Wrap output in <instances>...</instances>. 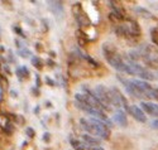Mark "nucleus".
Wrapping results in <instances>:
<instances>
[{
	"label": "nucleus",
	"instance_id": "f257e3e1",
	"mask_svg": "<svg viewBox=\"0 0 158 150\" xmlns=\"http://www.w3.org/2000/svg\"><path fill=\"white\" fill-rule=\"evenodd\" d=\"M80 124H81V128L86 131V134L93 135L100 140L101 139L108 140L110 138V134H111L110 126L100 120H96L93 117L91 119L82 117V119H80Z\"/></svg>",
	"mask_w": 158,
	"mask_h": 150
},
{
	"label": "nucleus",
	"instance_id": "f03ea898",
	"mask_svg": "<svg viewBox=\"0 0 158 150\" xmlns=\"http://www.w3.org/2000/svg\"><path fill=\"white\" fill-rule=\"evenodd\" d=\"M102 53L106 62L114 68V70L127 73L128 75V62L118 53L116 48L111 43H104L102 44Z\"/></svg>",
	"mask_w": 158,
	"mask_h": 150
},
{
	"label": "nucleus",
	"instance_id": "7ed1b4c3",
	"mask_svg": "<svg viewBox=\"0 0 158 150\" xmlns=\"http://www.w3.org/2000/svg\"><path fill=\"white\" fill-rule=\"evenodd\" d=\"M115 33L128 39H137L140 37V26L135 20H128V23L118 24L115 26Z\"/></svg>",
	"mask_w": 158,
	"mask_h": 150
},
{
	"label": "nucleus",
	"instance_id": "20e7f679",
	"mask_svg": "<svg viewBox=\"0 0 158 150\" xmlns=\"http://www.w3.org/2000/svg\"><path fill=\"white\" fill-rule=\"evenodd\" d=\"M128 62V75H133L139 77V79L142 81H156L158 78V75H156V72H153L152 70H148L147 67H143L138 63H133L129 59H127Z\"/></svg>",
	"mask_w": 158,
	"mask_h": 150
},
{
	"label": "nucleus",
	"instance_id": "39448f33",
	"mask_svg": "<svg viewBox=\"0 0 158 150\" xmlns=\"http://www.w3.org/2000/svg\"><path fill=\"white\" fill-rule=\"evenodd\" d=\"M93 93L95 95V97L99 100V102L101 103V106L104 107V110H111V101H110V95H109V88H106L104 85H98Z\"/></svg>",
	"mask_w": 158,
	"mask_h": 150
},
{
	"label": "nucleus",
	"instance_id": "423d86ee",
	"mask_svg": "<svg viewBox=\"0 0 158 150\" xmlns=\"http://www.w3.org/2000/svg\"><path fill=\"white\" fill-rule=\"evenodd\" d=\"M109 95H110V101H111V106L115 107H124L125 110H129V105L127 99L124 97V95H122V92L119 91L118 87H110L109 88Z\"/></svg>",
	"mask_w": 158,
	"mask_h": 150
},
{
	"label": "nucleus",
	"instance_id": "0eeeda50",
	"mask_svg": "<svg viewBox=\"0 0 158 150\" xmlns=\"http://www.w3.org/2000/svg\"><path fill=\"white\" fill-rule=\"evenodd\" d=\"M72 13H73V17H75L76 22L80 24L81 26H87V25L91 24L89 17L86 15V13L84 11V9H82V6H81L80 3H76L72 6Z\"/></svg>",
	"mask_w": 158,
	"mask_h": 150
},
{
	"label": "nucleus",
	"instance_id": "6e6552de",
	"mask_svg": "<svg viewBox=\"0 0 158 150\" xmlns=\"http://www.w3.org/2000/svg\"><path fill=\"white\" fill-rule=\"evenodd\" d=\"M139 107L144 114H148L153 117H158V103L152 101H142Z\"/></svg>",
	"mask_w": 158,
	"mask_h": 150
},
{
	"label": "nucleus",
	"instance_id": "1a4fd4ad",
	"mask_svg": "<svg viewBox=\"0 0 158 150\" xmlns=\"http://www.w3.org/2000/svg\"><path fill=\"white\" fill-rule=\"evenodd\" d=\"M129 114L133 116L138 122H142V124H146L147 122V115L142 111V108L137 105H133V106H129Z\"/></svg>",
	"mask_w": 158,
	"mask_h": 150
},
{
	"label": "nucleus",
	"instance_id": "9d476101",
	"mask_svg": "<svg viewBox=\"0 0 158 150\" xmlns=\"http://www.w3.org/2000/svg\"><path fill=\"white\" fill-rule=\"evenodd\" d=\"M81 141L87 146V148H93V146H99L101 144V140L95 138L93 135H89V134H84L82 135V139Z\"/></svg>",
	"mask_w": 158,
	"mask_h": 150
},
{
	"label": "nucleus",
	"instance_id": "9b49d317",
	"mask_svg": "<svg viewBox=\"0 0 158 150\" xmlns=\"http://www.w3.org/2000/svg\"><path fill=\"white\" fill-rule=\"evenodd\" d=\"M48 6H49L51 11L55 15L61 17L63 14V4H62V2H48Z\"/></svg>",
	"mask_w": 158,
	"mask_h": 150
},
{
	"label": "nucleus",
	"instance_id": "f8f14e48",
	"mask_svg": "<svg viewBox=\"0 0 158 150\" xmlns=\"http://www.w3.org/2000/svg\"><path fill=\"white\" fill-rule=\"evenodd\" d=\"M114 120L118 125L120 126H127L128 125V117H127V114L123 111V110H116L115 115H114Z\"/></svg>",
	"mask_w": 158,
	"mask_h": 150
},
{
	"label": "nucleus",
	"instance_id": "ddd939ff",
	"mask_svg": "<svg viewBox=\"0 0 158 150\" xmlns=\"http://www.w3.org/2000/svg\"><path fill=\"white\" fill-rule=\"evenodd\" d=\"M17 76L19 78V81H25V79H28L29 78V71H28V68L25 67V66H22V67H18L17 68Z\"/></svg>",
	"mask_w": 158,
	"mask_h": 150
},
{
	"label": "nucleus",
	"instance_id": "4468645a",
	"mask_svg": "<svg viewBox=\"0 0 158 150\" xmlns=\"http://www.w3.org/2000/svg\"><path fill=\"white\" fill-rule=\"evenodd\" d=\"M70 144H71V146L75 149V150H86L87 149V146L81 141V140H78V139H75V138H70Z\"/></svg>",
	"mask_w": 158,
	"mask_h": 150
},
{
	"label": "nucleus",
	"instance_id": "2eb2a0df",
	"mask_svg": "<svg viewBox=\"0 0 158 150\" xmlns=\"http://www.w3.org/2000/svg\"><path fill=\"white\" fill-rule=\"evenodd\" d=\"M31 61H32V64L37 68V70H42V68H43V61L39 58V57L33 56V57L31 58Z\"/></svg>",
	"mask_w": 158,
	"mask_h": 150
},
{
	"label": "nucleus",
	"instance_id": "dca6fc26",
	"mask_svg": "<svg viewBox=\"0 0 158 150\" xmlns=\"http://www.w3.org/2000/svg\"><path fill=\"white\" fill-rule=\"evenodd\" d=\"M151 38H152V42L158 46V28H152L151 29Z\"/></svg>",
	"mask_w": 158,
	"mask_h": 150
},
{
	"label": "nucleus",
	"instance_id": "f3484780",
	"mask_svg": "<svg viewBox=\"0 0 158 150\" xmlns=\"http://www.w3.org/2000/svg\"><path fill=\"white\" fill-rule=\"evenodd\" d=\"M29 54H31V52H29L28 49H23V51H20V56L24 57V58H25V57H28Z\"/></svg>",
	"mask_w": 158,
	"mask_h": 150
},
{
	"label": "nucleus",
	"instance_id": "a211bd4d",
	"mask_svg": "<svg viewBox=\"0 0 158 150\" xmlns=\"http://www.w3.org/2000/svg\"><path fill=\"white\" fill-rule=\"evenodd\" d=\"M152 100H156L158 102V88L153 90V95H152Z\"/></svg>",
	"mask_w": 158,
	"mask_h": 150
},
{
	"label": "nucleus",
	"instance_id": "6ab92c4d",
	"mask_svg": "<svg viewBox=\"0 0 158 150\" xmlns=\"http://www.w3.org/2000/svg\"><path fill=\"white\" fill-rule=\"evenodd\" d=\"M27 134H28V136H29V138H33L35 132H34V130H33V129L28 128V129H27Z\"/></svg>",
	"mask_w": 158,
	"mask_h": 150
},
{
	"label": "nucleus",
	"instance_id": "aec40b11",
	"mask_svg": "<svg viewBox=\"0 0 158 150\" xmlns=\"http://www.w3.org/2000/svg\"><path fill=\"white\" fill-rule=\"evenodd\" d=\"M151 126H152L153 129H157V130H158V120H153L152 124H151Z\"/></svg>",
	"mask_w": 158,
	"mask_h": 150
},
{
	"label": "nucleus",
	"instance_id": "412c9836",
	"mask_svg": "<svg viewBox=\"0 0 158 150\" xmlns=\"http://www.w3.org/2000/svg\"><path fill=\"white\" fill-rule=\"evenodd\" d=\"M86 150H105V149H102L101 146H93V148H87Z\"/></svg>",
	"mask_w": 158,
	"mask_h": 150
},
{
	"label": "nucleus",
	"instance_id": "4be33fe9",
	"mask_svg": "<svg viewBox=\"0 0 158 150\" xmlns=\"http://www.w3.org/2000/svg\"><path fill=\"white\" fill-rule=\"evenodd\" d=\"M0 33H2V29H0Z\"/></svg>",
	"mask_w": 158,
	"mask_h": 150
}]
</instances>
